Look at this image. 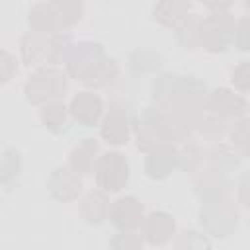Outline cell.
<instances>
[{
    "instance_id": "obj_26",
    "label": "cell",
    "mask_w": 250,
    "mask_h": 250,
    "mask_svg": "<svg viewBox=\"0 0 250 250\" xmlns=\"http://www.w3.org/2000/svg\"><path fill=\"white\" fill-rule=\"evenodd\" d=\"M21 174V156L16 148H6L0 156V182L4 186H14Z\"/></svg>"
},
{
    "instance_id": "obj_31",
    "label": "cell",
    "mask_w": 250,
    "mask_h": 250,
    "mask_svg": "<svg viewBox=\"0 0 250 250\" xmlns=\"http://www.w3.org/2000/svg\"><path fill=\"white\" fill-rule=\"evenodd\" d=\"M18 72V61L12 53L0 49V86L8 84Z\"/></svg>"
},
{
    "instance_id": "obj_34",
    "label": "cell",
    "mask_w": 250,
    "mask_h": 250,
    "mask_svg": "<svg viewBox=\"0 0 250 250\" xmlns=\"http://www.w3.org/2000/svg\"><path fill=\"white\" fill-rule=\"evenodd\" d=\"M232 43H234L240 51H248V20H246V18L240 20V21H236Z\"/></svg>"
},
{
    "instance_id": "obj_21",
    "label": "cell",
    "mask_w": 250,
    "mask_h": 250,
    "mask_svg": "<svg viewBox=\"0 0 250 250\" xmlns=\"http://www.w3.org/2000/svg\"><path fill=\"white\" fill-rule=\"evenodd\" d=\"M27 21H29V29H31V31L45 33V35L59 33V27H57L55 16H53V12H51V8H49V4H47V2L33 4V6L29 8Z\"/></svg>"
},
{
    "instance_id": "obj_28",
    "label": "cell",
    "mask_w": 250,
    "mask_h": 250,
    "mask_svg": "<svg viewBox=\"0 0 250 250\" xmlns=\"http://www.w3.org/2000/svg\"><path fill=\"white\" fill-rule=\"evenodd\" d=\"M178 152H180V162H178V166H180L182 170H186V172H197V170L201 168L203 160H205V150H203L197 143H193L191 139L186 141V143H184V148L178 150Z\"/></svg>"
},
{
    "instance_id": "obj_8",
    "label": "cell",
    "mask_w": 250,
    "mask_h": 250,
    "mask_svg": "<svg viewBox=\"0 0 250 250\" xmlns=\"http://www.w3.org/2000/svg\"><path fill=\"white\" fill-rule=\"evenodd\" d=\"M201 225L213 236H229L236 230L238 213L236 207L227 201L201 203Z\"/></svg>"
},
{
    "instance_id": "obj_10",
    "label": "cell",
    "mask_w": 250,
    "mask_h": 250,
    "mask_svg": "<svg viewBox=\"0 0 250 250\" xmlns=\"http://www.w3.org/2000/svg\"><path fill=\"white\" fill-rule=\"evenodd\" d=\"M107 219L111 221V225L119 230V232H129V230H137L141 229V223L145 219V207L143 203L133 197V195H125L115 199L109 205V215Z\"/></svg>"
},
{
    "instance_id": "obj_16",
    "label": "cell",
    "mask_w": 250,
    "mask_h": 250,
    "mask_svg": "<svg viewBox=\"0 0 250 250\" xmlns=\"http://www.w3.org/2000/svg\"><path fill=\"white\" fill-rule=\"evenodd\" d=\"M100 156V145L94 139H82L68 154V166L78 176H90Z\"/></svg>"
},
{
    "instance_id": "obj_2",
    "label": "cell",
    "mask_w": 250,
    "mask_h": 250,
    "mask_svg": "<svg viewBox=\"0 0 250 250\" xmlns=\"http://www.w3.org/2000/svg\"><path fill=\"white\" fill-rule=\"evenodd\" d=\"M133 133L139 150L148 152L162 145L186 143L189 141L193 131L166 109L158 105H148L133 119Z\"/></svg>"
},
{
    "instance_id": "obj_23",
    "label": "cell",
    "mask_w": 250,
    "mask_h": 250,
    "mask_svg": "<svg viewBox=\"0 0 250 250\" xmlns=\"http://www.w3.org/2000/svg\"><path fill=\"white\" fill-rule=\"evenodd\" d=\"M201 16L199 14H189L174 31H176V41L184 49H195L199 47V27H201Z\"/></svg>"
},
{
    "instance_id": "obj_3",
    "label": "cell",
    "mask_w": 250,
    "mask_h": 250,
    "mask_svg": "<svg viewBox=\"0 0 250 250\" xmlns=\"http://www.w3.org/2000/svg\"><path fill=\"white\" fill-rule=\"evenodd\" d=\"M23 92L27 102L33 105L62 100L68 92V74L61 72L55 66H37V70L27 78Z\"/></svg>"
},
{
    "instance_id": "obj_22",
    "label": "cell",
    "mask_w": 250,
    "mask_h": 250,
    "mask_svg": "<svg viewBox=\"0 0 250 250\" xmlns=\"http://www.w3.org/2000/svg\"><path fill=\"white\" fill-rule=\"evenodd\" d=\"M39 117H41V123L55 135L62 133L66 129V119H68V109L66 105L57 100V102H49V104H43L41 109H39Z\"/></svg>"
},
{
    "instance_id": "obj_15",
    "label": "cell",
    "mask_w": 250,
    "mask_h": 250,
    "mask_svg": "<svg viewBox=\"0 0 250 250\" xmlns=\"http://www.w3.org/2000/svg\"><path fill=\"white\" fill-rule=\"evenodd\" d=\"M141 229H143V236L146 238V242L156 246V244L168 242L174 236L176 223H174V217L164 211H150L148 215H145Z\"/></svg>"
},
{
    "instance_id": "obj_25",
    "label": "cell",
    "mask_w": 250,
    "mask_h": 250,
    "mask_svg": "<svg viewBox=\"0 0 250 250\" xmlns=\"http://www.w3.org/2000/svg\"><path fill=\"white\" fill-rule=\"evenodd\" d=\"M205 158L211 162V168H217V170H221V172L234 170V168L238 166V162H240L238 152H236L230 145H221V143L215 145V146L207 152Z\"/></svg>"
},
{
    "instance_id": "obj_7",
    "label": "cell",
    "mask_w": 250,
    "mask_h": 250,
    "mask_svg": "<svg viewBox=\"0 0 250 250\" xmlns=\"http://www.w3.org/2000/svg\"><path fill=\"white\" fill-rule=\"evenodd\" d=\"M102 125H100V135L107 145L121 146L129 141L131 131H133V117L129 111V105L123 102H113L109 105V111L102 115Z\"/></svg>"
},
{
    "instance_id": "obj_6",
    "label": "cell",
    "mask_w": 250,
    "mask_h": 250,
    "mask_svg": "<svg viewBox=\"0 0 250 250\" xmlns=\"http://www.w3.org/2000/svg\"><path fill=\"white\" fill-rule=\"evenodd\" d=\"M96 184L100 189L107 191H121L129 182V162L121 152L109 150L98 156L94 166Z\"/></svg>"
},
{
    "instance_id": "obj_18",
    "label": "cell",
    "mask_w": 250,
    "mask_h": 250,
    "mask_svg": "<svg viewBox=\"0 0 250 250\" xmlns=\"http://www.w3.org/2000/svg\"><path fill=\"white\" fill-rule=\"evenodd\" d=\"M47 43H49V35L29 29L20 41L21 61L27 66H43V64H47Z\"/></svg>"
},
{
    "instance_id": "obj_32",
    "label": "cell",
    "mask_w": 250,
    "mask_h": 250,
    "mask_svg": "<svg viewBox=\"0 0 250 250\" xmlns=\"http://www.w3.org/2000/svg\"><path fill=\"white\" fill-rule=\"evenodd\" d=\"M230 82L234 84V88L240 94L248 92V62L246 61H242L238 66H234V70L230 74Z\"/></svg>"
},
{
    "instance_id": "obj_29",
    "label": "cell",
    "mask_w": 250,
    "mask_h": 250,
    "mask_svg": "<svg viewBox=\"0 0 250 250\" xmlns=\"http://www.w3.org/2000/svg\"><path fill=\"white\" fill-rule=\"evenodd\" d=\"M227 119L225 117H219L215 113H209V115H203L195 127V131H199V135L207 141H219L225 131H227Z\"/></svg>"
},
{
    "instance_id": "obj_14",
    "label": "cell",
    "mask_w": 250,
    "mask_h": 250,
    "mask_svg": "<svg viewBox=\"0 0 250 250\" xmlns=\"http://www.w3.org/2000/svg\"><path fill=\"white\" fill-rule=\"evenodd\" d=\"M180 152L176 145H162L146 152L145 160V172L150 180H164L172 174L174 168H178Z\"/></svg>"
},
{
    "instance_id": "obj_4",
    "label": "cell",
    "mask_w": 250,
    "mask_h": 250,
    "mask_svg": "<svg viewBox=\"0 0 250 250\" xmlns=\"http://www.w3.org/2000/svg\"><path fill=\"white\" fill-rule=\"evenodd\" d=\"M236 20L230 12H211V16L201 20L199 27V47L209 53H223L230 47L234 37Z\"/></svg>"
},
{
    "instance_id": "obj_17",
    "label": "cell",
    "mask_w": 250,
    "mask_h": 250,
    "mask_svg": "<svg viewBox=\"0 0 250 250\" xmlns=\"http://www.w3.org/2000/svg\"><path fill=\"white\" fill-rule=\"evenodd\" d=\"M189 8H191L189 0H156L152 8V16L160 25L168 29H176L189 16Z\"/></svg>"
},
{
    "instance_id": "obj_36",
    "label": "cell",
    "mask_w": 250,
    "mask_h": 250,
    "mask_svg": "<svg viewBox=\"0 0 250 250\" xmlns=\"http://www.w3.org/2000/svg\"><path fill=\"white\" fill-rule=\"evenodd\" d=\"M238 0H201L209 12H229Z\"/></svg>"
},
{
    "instance_id": "obj_24",
    "label": "cell",
    "mask_w": 250,
    "mask_h": 250,
    "mask_svg": "<svg viewBox=\"0 0 250 250\" xmlns=\"http://www.w3.org/2000/svg\"><path fill=\"white\" fill-rule=\"evenodd\" d=\"M72 47V35L66 31H59L49 35V43H47V64L49 66H57L61 62H64L68 51Z\"/></svg>"
},
{
    "instance_id": "obj_9",
    "label": "cell",
    "mask_w": 250,
    "mask_h": 250,
    "mask_svg": "<svg viewBox=\"0 0 250 250\" xmlns=\"http://www.w3.org/2000/svg\"><path fill=\"white\" fill-rule=\"evenodd\" d=\"M205 109L225 119H240L246 115L248 102L242 94H236L229 88H217L213 92H207Z\"/></svg>"
},
{
    "instance_id": "obj_20",
    "label": "cell",
    "mask_w": 250,
    "mask_h": 250,
    "mask_svg": "<svg viewBox=\"0 0 250 250\" xmlns=\"http://www.w3.org/2000/svg\"><path fill=\"white\" fill-rule=\"evenodd\" d=\"M109 205L111 201L104 189L90 191L80 203V215L88 225H102L109 215Z\"/></svg>"
},
{
    "instance_id": "obj_19",
    "label": "cell",
    "mask_w": 250,
    "mask_h": 250,
    "mask_svg": "<svg viewBox=\"0 0 250 250\" xmlns=\"http://www.w3.org/2000/svg\"><path fill=\"white\" fill-rule=\"evenodd\" d=\"M47 4L55 16L59 31H66L82 20L84 14L82 0H47Z\"/></svg>"
},
{
    "instance_id": "obj_12",
    "label": "cell",
    "mask_w": 250,
    "mask_h": 250,
    "mask_svg": "<svg viewBox=\"0 0 250 250\" xmlns=\"http://www.w3.org/2000/svg\"><path fill=\"white\" fill-rule=\"evenodd\" d=\"M47 188L53 199L61 203L74 201L82 191V176H78L70 166H59L51 172Z\"/></svg>"
},
{
    "instance_id": "obj_35",
    "label": "cell",
    "mask_w": 250,
    "mask_h": 250,
    "mask_svg": "<svg viewBox=\"0 0 250 250\" xmlns=\"http://www.w3.org/2000/svg\"><path fill=\"white\" fill-rule=\"evenodd\" d=\"M176 246H195V248H203V246H209V242L203 238V236H199L197 232H193V230H186V232H182V236H180V240L176 242Z\"/></svg>"
},
{
    "instance_id": "obj_27",
    "label": "cell",
    "mask_w": 250,
    "mask_h": 250,
    "mask_svg": "<svg viewBox=\"0 0 250 250\" xmlns=\"http://www.w3.org/2000/svg\"><path fill=\"white\" fill-rule=\"evenodd\" d=\"M117 78H119V64H117V61L105 57V61L98 66V70H96L84 84H86L88 88H92V90H100V88L111 86Z\"/></svg>"
},
{
    "instance_id": "obj_1",
    "label": "cell",
    "mask_w": 250,
    "mask_h": 250,
    "mask_svg": "<svg viewBox=\"0 0 250 250\" xmlns=\"http://www.w3.org/2000/svg\"><path fill=\"white\" fill-rule=\"evenodd\" d=\"M152 102L195 131L199 119L205 115L207 88L195 76L162 74L152 82Z\"/></svg>"
},
{
    "instance_id": "obj_11",
    "label": "cell",
    "mask_w": 250,
    "mask_h": 250,
    "mask_svg": "<svg viewBox=\"0 0 250 250\" xmlns=\"http://www.w3.org/2000/svg\"><path fill=\"white\" fill-rule=\"evenodd\" d=\"M68 113L72 119L82 127H94L100 123L104 115V102L94 90H82L78 92L68 105Z\"/></svg>"
},
{
    "instance_id": "obj_33",
    "label": "cell",
    "mask_w": 250,
    "mask_h": 250,
    "mask_svg": "<svg viewBox=\"0 0 250 250\" xmlns=\"http://www.w3.org/2000/svg\"><path fill=\"white\" fill-rule=\"evenodd\" d=\"M111 246L113 248H139V246H143V236L135 234V230L121 232L111 240Z\"/></svg>"
},
{
    "instance_id": "obj_5",
    "label": "cell",
    "mask_w": 250,
    "mask_h": 250,
    "mask_svg": "<svg viewBox=\"0 0 250 250\" xmlns=\"http://www.w3.org/2000/svg\"><path fill=\"white\" fill-rule=\"evenodd\" d=\"M105 49L96 43V41H80V43H72L66 59H64V66H66V74L74 80L86 82L96 70L98 66L105 61Z\"/></svg>"
},
{
    "instance_id": "obj_13",
    "label": "cell",
    "mask_w": 250,
    "mask_h": 250,
    "mask_svg": "<svg viewBox=\"0 0 250 250\" xmlns=\"http://www.w3.org/2000/svg\"><path fill=\"white\" fill-rule=\"evenodd\" d=\"M229 191H230V184L227 180V172H221L217 168H209L201 172L195 180V193L201 199V203L227 201Z\"/></svg>"
},
{
    "instance_id": "obj_30",
    "label": "cell",
    "mask_w": 250,
    "mask_h": 250,
    "mask_svg": "<svg viewBox=\"0 0 250 250\" xmlns=\"http://www.w3.org/2000/svg\"><path fill=\"white\" fill-rule=\"evenodd\" d=\"M230 146L240 152V156H248V119L240 117L230 129Z\"/></svg>"
}]
</instances>
